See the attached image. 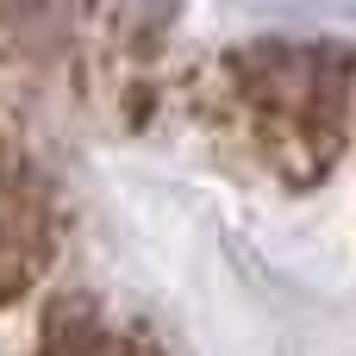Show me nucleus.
<instances>
[{"label": "nucleus", "mask_w": 356, "mask_h": 356, "mask_svg": "<svg viewBox=\"0 0 356 356\" xmlns=\"http://www.w3.org/2000/svg\"><path fill=\"white\" fill-rule=\"evenodd\" d=\"M169 106L219 131L263 175L307 194L319 188L356 131V56L338 44L257 38L225 56L175 63Z\"/></svg>", "instance_id": "obj_1"}, {"label": "nucleus", "mask_w": 356, "mask_h": 356, "mask_svg": "<svg viewBox=\"0 0 356 356\" xmlns=\"http://www.w3.org/2000/svg\"><path fill=\"white\" fill-rule=\"evenodd\" d=\"M56 263V200L25 150L0 131V307L31 294Z\"/></svg>", "instance_id": "obj_2"}, {"label": "nucleus", "mask_w": 356, "mask_h": 356, "mask_svg": "<svg viewBox=\"0 0 356 356\" xmlns=\"http://www.w3.org/2000/svg\"><path fill=\"white\" fill-rule=\"evenodd\" d=\"M38 356H156L150 338L125 332L119 319L100 313V300L88 294H63L44 319V338H38Z\"/></svg>", "instance_id": "obj_3"}]
</instances>
